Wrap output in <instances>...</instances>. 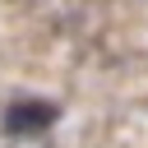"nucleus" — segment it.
<instances>
[{
	"instance_id": "f257e3e1",
	"label": "nucleus",
	"mask_w": 148,
	"mask_h": 148,
	"mask_svg": "<svg viewBox=\"0 0 148 148\" xmlns=\"http://www.w3.org/2000/svg\"><path fill=\"white\" fill-rule=\"evenodd\" d=\"M56 116H60L56 102H46V97H18V102L5 106V134H14V139L42 134V130L56 125Z\"/></svg>"
}]
</instances>
